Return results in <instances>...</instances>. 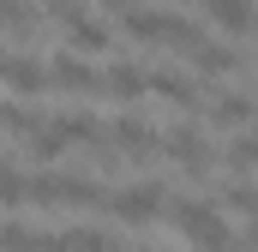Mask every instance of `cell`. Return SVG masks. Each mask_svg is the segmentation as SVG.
Returning a JSON list of instances; mask_svg holds the SVG:
<instances>
[{"label": "cell", "mask_w": 258, "mask_h": 252, "mask_svg": "<svg viewBox=\"0 0 258 252\" xmlns=\"http://www.w3.org/2000/svg\"><path fill=\"white\" fill-rule=\"evenodd\" d=\"M168 210H174V228L186 234V246H198V252L234 246V234H228V222H222L216 204H204V198H180V204H168Z\"/></svg>", "instance_id": "obj_1"}, {"label": "cell", "mask_w": 258, "mask_h": 252, "mask_svg": "<svg viewBox=\"0 0 258 252\" xmlns=\"http://www.w3.org/2000/svg\"><path fill=\"white\" fill-rule=\"evenodd\" d=\"M102 210L126 228H150V222H162L168 192H162V180H138V186H120L114 198H102Z\"/></svg>", "instance_id": "obj_2"}, {"label": "cell", "mask_w": 258, "mask_h": 252, "mask_svg": "<svg viewBox=\"0 0 258 252\" xmlns=\"http://www.w3.org/2000/svg\"><path fill=\"white\" fill-rule=\"evenodd\" d=\"M186 24H192V18H180V12H156V6H132V12H126V36L144 42V48H174V42L186 36Z\"/></svg>", "instance_id": "obj_3"}, {"label": "cell", "mask_w": 258, "mask_h": 252, "mask_svg": "<svg viewBox=\"0 0 258 252\" xmlns=\"http://www.w3.org/2000/svg\"><path fill=\"white\" fill-rule=\"evenodd\" d=\"M30 198H36V204H72V210L102 204V192L90 186L84 174H36V180H30Z\"/></svg>", "instance_id": "obj_4"}, {"label": "cell", "mask_w": 258, "mask_h": 252, "mask_svg": "<svg viewBox=\"0 0 258 252\" xmlns=\"http://www.w3.org/2000/svg\"><path fill=\"white\" fill-rule=\"evenodd\" d=\"M108 138H114V150H120V156H132V162H156V156H162V138L150 132V120H138V114L108 120Z\"/></svg>", "instance_id": "obj_5"}, {"label": "cell", "mask_w": 258, "mask_h": 252, "mask_svg": "<svg viewBox=\"0 0 258 252\" xmlns=\"http://www.w3.org/2000/svg\"><path fill=\"white\" fill-rule=\"evenodd\" d=\"M0 84H6V90H18V96H42L54 78H48V66L30 60V54H0Z\"/></svg>", "instance_id": "obj_6"}, {"label": "cell", "mask_w": 258, "mask_h": 252, "mask_svg": "<svg viewBox=\"0 0 258 252\" xmlns=\"http://www.w3.org/2000/svg\"><path fill=\"white\" fill-rule=\"evenodd\" d=\"M60 24H66V48H72V54H108V42H114V36H108V24H102V18H90L84 6H78V12H66Z\"/></svg>", "instance_id": "obj_7"}, {"label": "cell", "mask_w": 258, "mask_h": 252, "mask_svg": "<svg viewBox=\"0 0 258 252\" xmlns=\"http://www.w3.org/2000/svg\"><path fill=\"white\" fill-rule=\"evenodd\" d=\"M162 156H174L186 174H204V168H210V144H204L198 126H174V132L162 138Z\"/></svg>", "instance_id": "obj_8"}, {"label": "cell", "mask_w": 258, "mask_h": 252, "mask_svg": "<svg viewBox=\"0 0 258 252\" xmlns=\"http://www.w3.org/2000/svg\"><path fill=\"white\" fill-rule=\"evenodd\" d=\"M198 6H204V18H210L216 30H228V36H246V30L258 24L252 0H198Z\"/></svg>", "instance_id": "obj_9"}, {"label": "cell", "mask_w": 258, "mask_h": 252, "mask_svg": "<svg viewBox=\"0 0 258 252\" xmlns=\"http://www.w3.org/2000/svg\"><path fill=\"white\" fill-rule=\"evenodd\" d=\"M48 78H54L60 90H72V96H96V90H102V78H96V72L84 66V54H54Z\"/></svg>", "instance_id": "obj_10"}, {"label": "cell", "mask_w": 258, "mask_h": 252, "mask_svg": "<svg viewBox=\"0 0 258 252\" xmlns=\"http://www.w3.org/2000/svg\"><path fill=\"white\" fill-rule=\"evenodd\" d=\"M150 90V72L144 66H132V60H114L108 72H102V96H120V102H138Z\"/></svg>", "instance_id": "obj_11"}, {"label": "cell", "mask_w": 258, "mask_h": 252, "mask_svg": "<svg viewBox=\"0 0 258 252\" xmlns=\"http://www.w3.org/2000/svg\"><path fill=\"white\" fill-rule=\"evenodd\" d=\"M186 60H192L198 72H204V78H228V72H240V54H234V48H222V42H210V36L198 42Z\"/></svg>", "instance_id": "obj_12"}, {"label": "cell", "mask_w": 258, "mask_h": 252, "mask_svg": "<svg viewBox=\"0 0 258 252\" xmlns=\"http://www.w3.org/2000/svg\"><path fill=\"white\" fill-rule=\"evenodd\" d=\"M66 252H120V240L108 234V228H90V222H78V228H66L60 234Z\"/></svg>", "instance_id": "obj_13"}, {"label": "cell", "mask_w": 258, "mask_h": 252, "mask_svg": "<svg viewBox=\"0 0 258 252\" xmlns=\"http://www.w3.org/2000/svg\"><path fill=\"white\" fill-rule=\"evenodd\" d=\"M210 120L216 126H246V120H258V102L252 96H216L210 102Z\"/></svg>", "instance_id": "obj_14"}, {"label": "cell", "mask_w": 258, "mask_h": 252, "mask_svg": "<svg viewBox=\"0 0 258 252\" xmlns=\"http://www.w3.org/2000/svg\"><path fill=\"white\" fill-rule=\"evenodd\" d=\"M222 210H234V216H258V186L246 174H228V186H222Z\"/></svg>", "instance_id": "obj_15"}, {"label": "cell", "mask_w": 258, "mask_h": 252, "mask_svg": "<svg viewBox=\"0 0 258 252\" xmlns=\"http://www.w3.org/2000/svg\"><path fill=\"white\" fill-rule=\"evenodd\" d=\"M150 90H156V96H168L174 108H198V90L180 78V72H150Z\"/></svg>", "instance_id": "obj_16"}, {"label": "cell", "mask_w": 258, "mask_h": 252, "mask_svg": "<svg viewBox=\"0 0 258 252\" xmlns=\"http://www.w3.org/2000/svg\"><path fill=\"white\" fill-rule=\"evenodd\" d=\"M222 162H228L234 174H252V168H258V132H240V138L228 144V156H222Z\"/></svg>", "instance_id": "obj_17"}, {"label": "cell", "mask_w": 258, "mask_h": 252, "mask_svg": "<svg viewBox=\"0 0 258 252\" xmlns=\"http://www.w3.org/2000/svg\"><path fill=\"white\" fill-rule=\"evenodd\" d=\"M0 126H6V108H0Z\"/></svg>", "instance_id": "obj_18"}, {"label": "cell", "mask_w": 258, "mask_h": 252, "mask_svg": "<svg viewBox=\"0 0 258 252\" xmlns=\"http://www.w3.org/2000/svg\"><path fill=\"white\" fill-rule=\"evenodd\" d=\"M0 174H6V162H0Z\"/></svg>", "instance_id": "obj_19"}, {"label": "cell", "mask_w": 258, "mask_h": 252, "mask_svg": "<svg viewBox=\"0 0 258 252\" xmlns=\"http://www.w3.org/2000/svg\"><path fill=\"white\" fill-rule=\"evenodd\" d=\"M222 252H234V246H222Z\"/></svg>", "instance_id": "obj_20"}, {"label": "cell", "mask_w": 258, "mask_h": 252, "mask_svg": "<svg viewBox=\"0 0 258 252\" xmlns=\"http://www.w3.org/2000/svg\"><path fill=\"white\" fill-rule=\"evenodd\" d=\"M144 252H156V246H144Z\"/></svg>", "instance_id": "obj_21"}, {"label": "cell", "mask_w": 258, "mask_h": 252, "mask_svg": "<svg viewBox=\"0 0 258 252\" xmlns=\"http://www.w3.org/2000/svg\"><path fill=\"white\" fill-rule=\"evenodd\" d=\"M252 102H258V96H252Z\"/></svg>", "instance_id": "obj_22"}]
</instances>
